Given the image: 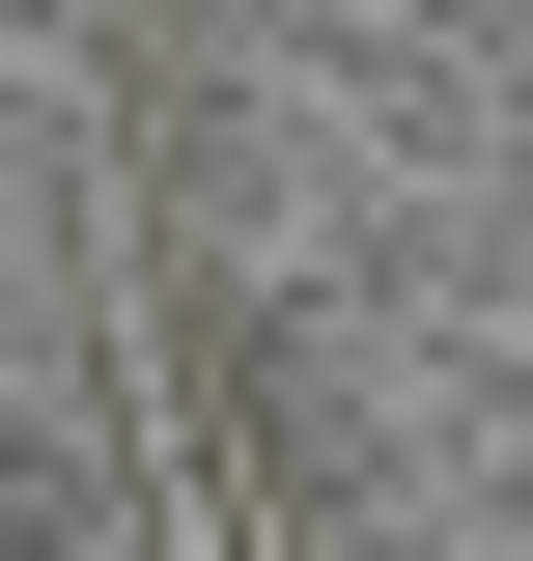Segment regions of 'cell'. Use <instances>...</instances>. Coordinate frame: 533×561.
I'll return each instance as SVG.
<instances>
[{"instance_id":"cell-1","label":"cell","mask_w":533,"mask_h":561,"mask_svg":"<svg viewBox=\"0 0 533 561\" xmlns=\"http://www.w3.org/2000/svg\"><path fill=\"white\" fill-rule=\"evenodd\" d=\"M0 561H113V478H84V421H0Z\"/></svg>"}]
</instances>
